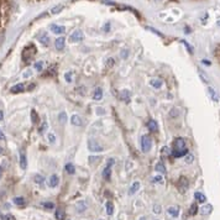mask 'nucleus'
I'll return each mask as SVG.
<instances>
[{"label": "nucleus", "mask_w": 220, "mask_h": 220, "mask_svg": "<svg viewBox=\"0 0 220 220\" xmlns=\"http://www.w3.org/2000/svg\"><path fill=\"white\" fill-rule=\"evenodd\" d=\"M203 63H204V64H209V66H210V62H209V61H207V60H204V61H203Z\"/></svg>", "instance_id": "obj_57"}, {"label": "nucleus", "mask_w": 220, "mask_h": 220, "mask_svg": "<svg viewBox=\"0 0 220 220\" xmlns=\"http://www.w3.org/2000/svg\"><path fill=\"white\" fill-rule=\"evenodd\" d=\"M64 79H66L67 83H70V82H72L73 78H72V73H70V72H67V73H66V74H64Z\"/></svg>", "instance_id": "obj_39"}, {"label": "nucleus", "mask_w": 220, "mask_h": 220, "mask_svg": "<svg viewBox=\"0 0 220 220\" xmlns=\"http://www.w3.org/2000/svg\"><path fill=\"white\" fill-rule=\"evenodd\" d=\"M198 207H197V204L195 203H193L192 205H191V209H189V213H191V215H195L197 213H198Z\"/></svg>", "instance_id": "obj_35"}, {"label": "nucleus", "mask_w": 220, "mask_h": 220, "mask_svg": "<svg viewBox=\"0 0 220 220\" xmlns=\"http://www.w3.org/2000/svg\"><path fill=\"white\" fill-rule=\"evenodd\" d=\"M219 25H220V21H219Z\"/></svg>", "instance_id": "obj_63"}, {"label": "nucleus", "mask_w": 220, "mask_h": 220, "mask_svg": "<svg viewBox=\"0 0 220 220\" xmlns=\"http://www.w3.org/2000/svg\"><path fill=\"white\" fill-rule=\"evenodd\" d=\"M114 66V58H106V67L108 68H110V67H113Z\"/></svg>", "instance_id": "obj_41"}, {"label": "nucleus", "mask_w": 220, "mask_h": 220, "mask_svg": "<svg viewBox=\"0 0 220 220\" xmlns=\"http://www.w3.org/2000/svg\"><path fill=\"white\" fill-rule=\"evenodd\" d=\"M147 127H149V130H150V131L156 132V131L158 130V124H157V121H156V120H150V121L147 122Z\"/></svg>", "instance_id": "obj_17"}, {"label": "nucleus", "mask_w": 220, "mask_h": 220, "mask_svg": "<svg viewBox=\"0 0 220 220\" xmlns=\"http://www.w3.org/2000/svg\"><path fill=\"white\" fill-rule=\"evenodd\" d=\"M178 115H179L178 109H177V108H173V109L171 110V113H170V116H171V118H174V116H178Z\"/></svg>", "instance_id": "obj_38"}, {"label": "nucleus", "mask_w": 220, "mask_h": 220, "mask_svg": "<svg viewBox=\"0 0 220 220\" xmlns=\"http://www.w3.org/2000/svg\"><path fill=\"white\" fill-rule=\"evenodd\" d=\"M139 220H146V218H145V216H141V218H140Z\"/></svg>", "instance_id": "obj_60"}, {"label": "nucleus", "mask_w": 220, "mask_h": 220, "mask_svg": "<svg viewBox=\"0 0 220 220\" xmlns=\"http://www.w3.org/2000/svg\"><path fill=\"white\" fill-rule=\"evenodd\" d=\"M156 220H157V219H156Z\"/></svg>", "instance_id": "obj_64"}, {"label": "nucleus", "mask_w": 220, "mask_h": 220, "mask_svg": "<svg viewBox=\"0 0 220 220\" xmlns=\"http://www.w3.org/2000/svg\"><path fill=\"white\" fill-rule=\"evenodd\" d=\"M106 214L108 215H113L114 214V205L112 201H108L106 203Z\"/></svg>", "instance_id": "obj_28"}, {"label": "nucleus", "mask_w": 220, "mask_h": 220, "mask_svg": "<svg viewBox=\"0 0 220 220\" xmlns=\"http://www.w3.org/2000/svg\"><path fill=\"white\" fill-rule=\"evenodd\" d=\"M2 176H3V168L0 167V178H2Z\"/></svg>", "instance_id": "obj_58"}, {"label": "nucleus", "mask_w": 220, "mask_h": 220, "mask_svg": "<svg viewBox=\"0 0 220 220\" xmlns=\"http://www.w3.org/2000/svg\"><path fill=\"white\" fill-rule=\"evenodd\" d=\"M152 182L153 183H163V178H162V176H156L152 178Z\"/></svg>", "instance_id": "obj_40"}, {"label": "nucleus", "mask_w": 220, "mask_h": 220, "mask_svg": "<svg viewBox=\"0 0 220 220\" xmlns=\"http://www.w3.org/2000/svg\"><path fill=\"white\" fill-rule=\"evenodd\" d=\"M66 46V40L63 37H58L56 41H54V47H56L57 51H62Z\"/></svg>", "instance_id": "obj_12"}, {"label": "nucleus", "mask_w": 220, "mask_h": 220, "mask_svg": "<svg viewBox=\"0 0 220 220\" xmlns=\"http://www.w3.org/2000/svg\"><path fill=\"white\" fill-rule=\"evenodd\" d=\"M109 29H110V22H106V24L104 25V31H105V32H108V31H109Z\"/></svg>", "instance_id": "obj_52"}, {"label": "nucleus", "mask_w": 220, "mask_h": 220, "mask_svg": "<svg viewBox=\"0 0 220 220\" xmlns=\"http://www.w3.org/2000/svg\"><path fill=\"white\" fill-rule=\"evenodd\" d=\"M43 68V62L42 61H37V62H35V69L37 70V72H41Z\"/></svg>", "instance_id": "obj_34"}, {"label": "nucleus", "mask_w": 220, "mask_h": 220, "mask_svg": "<svg viewBox=\"0 0 220 220\" xmlns=\"http://www.w3.org/2000/svg\"><path fill=\"white\" fill-rule=\"evenodd\" d=\"M162 151H163V155H168V149L167 147H163Z\"/></svg>", "instance_id": "obj_55"}, {"label": "nucleus", "mask_w": 220, "mask_h": 220, "mask_svg": "<svg viewBox=\"0 0 220 220\" xmlns=\"http://www.w3.org/2000/svg\"><path fill=\"white\" fill-rule=\"evenodd\" d=\"M87 209H88V203L85 200H81V201H78V203L76 204V210L78 213H84Z\"/></svg>", "instance_id": "obj_8"}, {"label": "nucleus", "mask_w": 220, "mask_h": 220, "mask_svg": "<svg viewBox=\"0 0 220 220\" xmlns=\"http://www.w3.org/2000/svg\"><path fill=\"white\" fill-rule=\"evenodd\" d=\"M12 201L15 205H25V203H26V200L22 197H15Z\"/></svg>", "instance_id": "obj_26"}, {"label": "nucleus", "mask_w": 220, "mask_h": 220, "mask_svg": "<svg viewBox=\"0 0 220 220\" xmlns=\"http://www.w3.org/2000/svg\"><path fill=\"white\" fill-rule=\"evenodd\" d=\"M127 54H129V51H127V50H122V51H121V58L125 60V58L127 57Z\"/></svg>", "instance_id": "obj_48"}, {"label": "nucleus", "mask_w": 220, "mask_h": 220, "mask_svg": "<svg viewBox=\"0 0 220 220\" xmlns=\"http://www.w3.org/2000/svg\"><path fill=\"white\" fill-rule=\"evenodd\" d=\"M208 91H209V94H210V97H211V99H213L214 101H219V95H218V93H216V91H215L213 88H209Z\"/></svg>", "instance_id": "obj_29"}, {"label": "nucleus", "mask_w": 220, "mask_h": 220, "mask_svg": "<svg viewBox=\"0 0 220 220\" xmlns=\"http://www.w3.org/2000/svg\"><path fill=\"white\" fill-rule=\"evenodd\" d=\"M199 76H200V78H201V79L204 81V83H209V79H208V78L203 74V72H201V70H199Z\"/></svg>", "instance_id": "obj_45"}, {"label": "nucleus", "mask_w": 220, "mask_h": 220, "mask_svg": "<svg viewBox=\"0 0 220 220\" xmlns=\"http://www.w3.org/2000/svg\"><path fill=\"white\" fill-rule=\"evenodd\" d=\"M152 147V141L149 135H142L141 137V149L143 152H149Z\"/></svg>", "instance_id": "obj_1"}, {"label": "nucleus", "mask_w": 220, "mask_h": 220, "mask_svg": "<svg viewBox=\"0 0 220 220\" xmlns=\"http://www.w3.org/2000/svg\"><path fill=\"white\" fill-rule=\"evenodd\" d=\"M152 209H153V213H155V214H161V213H162V207H161L160 204H155Z\"/></svg>", "instance_id": "obj_36"}, {"label": "nucleus", "mask_w": 220, "mask_h": 220, "mask_svg": "<svg viewBox=\"0 0 220 220\" xmlns=\"http://www.w3.org/2000/svg\"><path fill=\"white\" fill-rule=\"evenodd\" d=\"M58 120H60V122H62V124H66L67 122V114H66V112H61L60 113V115H58Z\"/></svg>", "instance_id": "obj_30"}, {"label": "nucleus", "mask_w": 220, "mask_h": 220, "mask_svg": "<svg viewBox=\"0 0 220 220\" xmlns=\"http://www.w3.org/2000/svg\"><path fill=\"white\" fill-rule=\"evenodd\" d=\"M50 29H51V31H52L53 33H56V35H62V33L66 32V27H64V26H58V25H56V24L50 25Z\"/></svg>", "instance_id": "obj_7"}, {"label": "nucleus", "mask_w": 220, "mask_h": 220, "mask_svg": "<svg viewBox=\"0 0 220 220\" xmlns=\"http://www.w3.org/2000/svg\"><path fill=\"white\" fill-rule=\"evenodd\" d=\"M194 198H195V200L198 201V203H205V201H207V197L201 192H195L194 193Z\"/></svg>", "instance_id": "obj_16"}, {"label": "nucleus", "mask_w": 220, "mask_h": 220, "mask_svg": "<svg viewBox=\"0 0 220 220\" xmlns=\"http://www.w3.org/2000/svg\"><path fill=\"white\" fill-rule=\"evenodd\" d=\"M139 189H140V182H134L132 184H131V187H130V189H129V194L132 195V194H135Z\"/></svg>", "instance_id": "obj_21"}, {"label": "nucleus", "mask_w": 220, "mask_h": 220, "mask_svg": "<svg viewBox=\"0 0 220 220\" xmlns=\"http://www.w3.org/2000/svg\"><path fill=\"white\" fill-rule=\"evenodd\" d=\"M0 140H3V141L5 140V135H4V132H3L2 129H0Z\"/></svg>", "instance_id": "obj_53"}, {"label": "nucleus", "mask_w": 220, "mask_h": 220, "mask_svg": "<svg viewBox=\"0 0 220 220\" xmlns=\"http://www.w3.org/2000/svg\"><path fill=\"white\" fill-rule=\"evenodd\" d=\"M70 122L74 125V126H81L83 122H82V119H81V116L79 115H72V118H70Z\"/></svg>", "instance_id": "obj_19"}, {"label": "nucleus", "mask_w": 220, "mask_h": 220, "mask_svg": "<svg viewBox=\"0 0 220 220\" xmlns=\"http://www.w3.org/2000/svg\"><path fill=\"white\" fill-rule=\"evenodd\" d=\"M33 179H35V182L37 183V184H42V183L45 182V178H43V176H41V174H35V176H33Z\"/></svg>", "instance_id": "obj_31"}, {"label": "nucleus", "mask_w": 220, "mask_h": 220, "mask_svg": "<svg viewBox=\"0 0 220 220\" xmlns=\"http://www.w3.org/2000/svg\"><path fill=\"white\" fill-rule=\"evenodd\" d=\"M63 10V5H56V6H53L51 9V14H58Z\"/></svg>", "instance_id": "obj_32"}, {"label": "nucleus", "mask_w": 220, "mask_h": 220, "mask_svg": "<svg viewBox=\"0 0 220 220\" xmlns=\"http://www.w3.org/2000/svg\"><path fill=\"white\" fill-rule=\"evenodd\" d=\"M155 171H157L158 173H166V167H164V164H163V162H158L156 166H155Z\"/></svg>", "instance_id": "obj_24"}, {"label": "nucleus", "mask_w": 220, "mask_h": 220, "mask_svg": "<svg viewBox=\"0 0 220 220\" xmlns=\"http://www.w3.org/2000/svg\"><path fill=\"white\" fill-rule=\"evenodd\" d=\"M97 110H98V114H99V115H104V114H105V110H104L103 108H98Z\"/></svg>", "instance_id": "obj_50"}, {"label": "nucleus", "mask_w": 220, "mask_h": 220, "mask_svg": "<svg viewBox=\"0 0 220 220\" xmlns=\"http://www.w3.org/2000/svg\"><path fill=\"white\" fill-rule=\"evenodd\" d=\"M101 177L105 179V180H110V177H112V167H105L101 172Z\"/></svg>", "instance_id": "obj_15"}, {"label": "nucleus", "mask_w": 220, "mask_h": 220, "mask_svg": "<svg viewBox=\"0 0 220 220\" xmlns=\"http://www.w3.org/2000/svg\"><path fill=\"white\" fill-rule=\"evenodd\" d=\"M37 40H39L42 45H45V46H47V45L50 43V37H48V35H47L46 32H42V33L37 35Z\"/></svg>", "instance_id": "obj_11"}, {"label": "nucleus", "mask_w": 220, "mask_h": 220, "mask_svg": "<svg viewBox=\"0 0 220 220\" xmlns=\"http://www.w3.org/2000/svg\"><path fill=\"white\" fill-rule=\"evenodd\" d=\"M156 2H160V0H156Z\"/></svg>", "instance_id": "obj_62"}, {"label": "nucleus", "mask_w": 220, "mask_h": 220, "mask_svg": "<svg viewBox=\"0 0 220 220\" xmlns=\"http://www.w3.org/2000/svg\"><path fill=\"white\" fill-rule=\"evenodd\" d=\"M0 68H2V64H0Z\"/></svg>", "instance_id": "obj_61"}, {"label": "nucleus", "mask_w": 220, "mask_h": 220, "mask_svg": "<svg viewBox=\"0 0 220 220\" xmlns=\"http://www.w3.org/2000/svg\"><path fill=\"white\" fill-rule=\"evenodd\" d=\"M66 171H67V173H69V174H74V173H76L74 164H73V163H67V164H66Z\"/></svg>", "instance_id": "obj_27"}, {"label": "nucleus", "mask_w": 220, "mask_h": 220, "mask_svg": "<svg viewBox=\"0 0 220 220\" xmlns=\"http://www.w3.org/2000/svg\"><path fill=\"white\" fill-rule=\"evenodd\" d=\"M119 98L121 100H124L125 103H129L130 101V90H127V89H124L120 91V94H119Z\"/></svg>", "instance_id": "obj_10"}, {"label": "nucleus", "mask_w": 220, "mask_h": 220, "mask_svg": "<svg viewBox=\"0 0 220 220\" xmlns=\"http://www.w3.org/2000/svg\"><path fill=\"white\" fill-rule=\"evenodd\" d=\"M88 149L90 152H101L103 146L100 143H98L95 140H89L88 141Z\"/></svg>", "instance_id": "obj_2"}, {"label": "nucleus", "mask_w": 220, "mask_h": 220, "mask_svg": "<svg viewBox=\"0 0 220 220\" xmlns=\"http://www.w3.org/2000/svg\"><path fill=\"white\" fill-rule=\"evenodd\" d=\"M20 167L21 170H26L27 168V158L24 151H20Z\"/></svg>", "instance_id": "obj_13"}, {"label": "nucleus", "mask_w": 220, "mask_h": 220, "mask_svg": "<svg viewBox=\"0 0 220 220\" xmlns=\"http://www.w3.org/2000/svg\"><path fill=\"white\" fill-rule=\"evenodd\" d=\"M10 91H11V93H14V94H16V93H21V91H24V84H16V85L11 87Z\"/></svg>", "instance_id": "obj_22"}, {"label": "nucleus", "mask_w": 220, "mask_h": 220, "mask_svg": "<svg viewBox=\"0 0 220 220\" xmlns=\"http://www.w3.org/2000/svg\"><path fill=\"white\" fill-rule=\"evenodd\" d=\"M48 140H50V142H52V143L56 141V136H54V134L50 132V134H48Z\"/></svg>", "instance_id": "obj_46"}, {"label": "nucleus", "mask_w": 220, "mask_h": 220, "mask_svg": "<svg viewBox=\"0 0 220 220\" xmlns=\"http://www.w3.org/2000/svg\"><path fill=\"white\" fill-rule=\"evenodd\" d=\"M31 121H32L33 124L39 122V115H37V113H36L35 110H31Z\"/></svg>", "instance_id": "obj_33"}, {"label": "nucleus", "mask_w": 220, "mask_h": 220, "mask_svg": "<svg viewBox=\"0 0 220 220\" xmlns=\"http://www.w3.org/2000/svg\"><path fill=\"white\" fill-rule=\"evenodd\" d=\"M189 188V180L186 177H180L178 180V189L180 193H186Z\"/></svg>", "instance_id": "obj_3"}, {"label": "nucleus", "mask_w": 220, "mask_h": 220, "mask_svg": "<svg viewBox=\"0 0 220 220\" xmlns=\"http://www.w3.org/2000/svg\"><path fill=\"white\" fill-rule=\"evenodd\" d=\"M211 210H213V207H211L210 204H205V205H203V207L199 209V213H200L201 215H208V214L211 213Z\"/></svg>", "instance_id": "obj_14"}, {"label": "nucleus", "mask_w": 220, "mask_h": 220, "mask_svg": "<svg viewBox=\"0 0 220 220\" xmlns=\"http://www.w3.org/2000/svg\"><path fill=\"white\" fill-rule=\"evenodd\" d=\"M31 76H32V70H31V69H26V70L24 72V74H22L24 78H30Z\"/></svg>", "instance_id": "obj_42"}, {"label": "nucleus", "mask_w": 220, "mask_h": 220, "mask_svg": "<svg viewBox=\"0 0 220 220\" xmlns=\"http://www.w3.org/2000/svg\"><path fill=\"white\" fill-rule=\"evenodd\" d=\"M46 130H47V122H46V121H43V122H42V126L40 127V132H41V134H43Z\"/></svg>", "instance_id": "obj_44"}, {"label": "nucleus", "mask_w": 220, "mask_h": 220, "mask_svg": "<svg viewBox=\"0 0 220 220\" xmlns=\"http://www.w3.org/2000/svg\"><path fill=\"white\" fill-rule=\"evenodd\" d=\"M3 118H4V113L0 110V120H3Z\"/></svg>", "instance_id": "obj_56"}, {"label": "nucleus", "mask_w": 220, "mask_h": 220, "mask_svg": "<svg viewBox=\"0 0 220 220\" xmlns=\"http://www.w3.org/2000/svg\"><path fill=\"white\" fill-rule=\"evenodd\" d=\"M193 160H194V157H193V155H187V157H186V162L187 163H192L193 162Z\"/></svg>", "instance_id": "obj_47"}, {"label": "nucleus", "mask_w": 220, "mask_h": 220, "mask_svg": "<svg viewBox=\"0 0 220 220\" xmlns=\"http://www.w3.org/2000/svg\"><path fill=\"white\" fill-rule=\"evenodd\" d=\"M42 207L46 208V209H53V208H54V204L51 203V201H45V203H42Z\"/></svg>", "instance_id": "obj_37"}, {"label": "nucleus", "mask_w": 220, "mask_h": 220, "mask_svg": "<svg viewBox=\"0 0 220 220\" xmlns=\"http://www.w3.org/2000/svg\"><path fill=\"white\" fill-rule=\"evenodd\" d=\"M186 149V141L183 139H176L173 142V151L176 150H184Z\"/></svg>", "instance_id": "obj_5"}, {"label": "nucleus", "mask_w": 220, "mask_h": 220, "mask_svg": "<svg viewBox=\"0 0 220 220\" xmlns=\"http://www.w3.org/2000/svg\"><path fill=\"white\" fill-rule=\"evenodd\" d=\"M114 163H115L114 158H109V160H108V164H106V166H108V167H112Z\"/></svg>", "instance_id": "obj_49"}, {"label": "nucleus", "mask_w": 220, "mask_h": 220, "mask_svg": "<svg viewBox=\"0 0 220 220\" xmlns=\"http://www.w3.org/2000/svg\"><path fill=\"white\" fill-rule=\"evenodd\" d=\"M83 39H84V33H83L82 30H76L69 36V41H72V42H78V41L83 40Z\"/></svg>", "instance_id": "obj_4"}, {"label": "nucleus", "mask_w": 220, "mask_h": 220, "mask_svg": "<svg viewBox=\"0 0 220 220\" xmlns=\"http://www.w3.org/2000/svg\"><path fill=\"white\" fill-rule=\"evenodd\" d=\"M54 216H56L57 220H64V219H66V211H64L63 209L58 208V209L56 210V213H54Z\"/></svg>", "instance_id": "obj_18"}, {"label": "nucleus", "mask_w": 220, "mask_h": 220, "mask_svg": "<svg viewBox=\"0 0 220 220\" xmlns=\"http://www.w3.org/2000/svg\"><path fill=\"white\" fill-rule=\"evenodd\" d=\"M149 30H151V31H153V32H155V33H156V35H158V36H161V37H163V35H162V33H161V32H158V31H157V30H155V29H152V27H150V29H149Z\"/></svg>", "instance_id": "obj_51"}, {"label": "nucleus", "mask_w": 220, "mask_h": 220, "mask_svg": "<svg viewBox=\"0 0 220 220\" xmlns=\"http://www.w3.org/2000/svg\"><path fill=\"white\" fill-rule=\"evenodd\" d=\"M58 183H60V179H58L57 174H52L47 180V184H48L50 188H56L58 186Z\"/></svg>", "instance_id": "obj_6"}, {"label": "nucleus", "mask_w": 220, "mask_h": 220, "mask_svg": "<svg viewBox=\"0 0 220 220\" xmlns=\"http://www.w3.org/2000/svg\"><path fill=\"white\" fill-rule=\"evenodd\" d=\"M103 98V89L101 88H97L94 90V93H93V99L95 100H100Z\"/></svg>", "instance_id": "obj_23"}, {"label": "nucleus", "mask_w": 220, "mask_h": 220, "mask_svg": "<svg viewBox=\"0 0 220 220\" xmlns=\"http://www.w3.org/2000/svg\"><path fill=\"white\" fill-rule=\"evenodd\" d=\"M3 153H4V150H3V149H2V147H0V156H2V155H3Z\"/></svg>", "instance_id": "obj_59"}, {"label": "nucleus", "mask_w": 220, "mask_h": 220, "mask_svg": "<svg viewBox=\"0 0 220 220\" xmlns=\"http://www.w3.org/2000/svg\"><path fill=\"white\" fill-rule=\"evenodd\" d=\"M150 84H151V87H153V88H156V89H160V88L162 87L163 82H162L161 79H158V78H153V79L150 81Z\"/></svg>", "instance_id": "obj_20"}, {"label": "nucleus", "mask_w": 220, "mask_h": 220, "mask_svg": "<svg viewBox=\"0 0 220 220\" xmlns=\"http://www.w3.org/2000/svg\"><path fill=\"white\" fill-rule=\"evenodd\" d=\"M2 220H15V218H14L11 214H6V215H3V216H2Z\"/></svg>", "instance_id": "obj_43"}, {"label": "nucleus", "mask_w": 220, "mask_h": 220, "mask_svg": "<svg viewBox=\"0 0 220 220\" xmlns=\"http://www.w3.org/2000/svg\"><path fill=\"white\" fill-rule=\"evenodd\" d=\"M167 214H168L170 216H172V218H178V215H179V208H178V207H174V205L168 207V208H167Z\"/></svg>", "instance_id": "obj_9"}, {"label": "nucleus", "mask_w": 220, "mask_h": 220, "mask_svg": "<svg viewBox=\"0 0 220 220\" xmlns=\"http://www.w3.org/2000/svg\"><path fill=\"white\" fill-rule=\"evenodd\" d=\"M172 155L174 157H182V156H184V155H188V150L184 149V150H176L172 152Z\"/></svg>", "instance_id": "obj_25"}, {"label": "nucleus", "mask_w": 220, "mask_h": 220, "mask_svg": "<svg viewBox=\"0 0 220 220\" xmlns=\"http://www.w3.org/2000/svg\"><path fill=\"white\" fill-rule=\"evenodd\" d=\"M99 158L98 157H89V162H95V161H98Z\"/></svg>", "instance_id": "obj_54"}]
</instances>
